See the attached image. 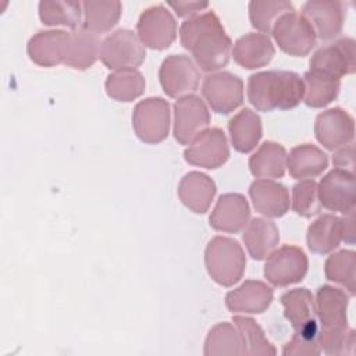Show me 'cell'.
Wrapping results in <instances>:
<instances>
[{
    "label": "cell",
    "instance_id": "obj_1",
    "mask_svg": "<svg viewBox=\"0 0 356 356\" xmlns=\"http://www.w3.org/2000/svg\"><path fill=\"white\" fill-rule=\"evenodd\" d=\"M179 39L182 47L192 53L202 71H217L229 61L232 43L213 11L184 21L179 28Z\"/></svg>",
    "mask_w": 356,
    "mask_h": 356
},
{
    "label": "cell",
    "instance_id": "obj_2",
    "mask_svg": "<svg viewBox=\"0 0 356 356\" xmlns=\"http://www.w3.org/2000/svg\"><path fill=\"white\" fill-rule=\"evenodd\" d=\"M246 93L259 111L289 110L303 100L305 82L293 71H261L249 76Z\"/></svg>",
    "mask_w": 356,
    "mask_h": 356
},
{
    "label": "cell",
    "instance_id": "obj_3",
    "mask_svg": "<svg viewBox=\"0 0 356 356\" xmlns=\"http://www.w3.org/2000/svg\"><path fill=\"white\" fill-rule=\"evenodd\" d=\"M204 264L213 281L221 286H232L245 273L246 257L238 241L214 236L206 246Z\"/></svg>",
    "mask_w": 356,
    "mask_h": 356
},
{
    "label": "cell",
    "instance_id": "obj_4",
    "mask_svg": "<svg viewBox=\"0 0 356 356\" xmlns=\"http://www.w3.org/2000/svg\"><path fill=\"white\" fill-rule=\"evenodd\" d=\"M145 57L143 43L129 29H117L102 42L100 60L108 70H136Z\"/></svg>",
    "mask_w": 356,
    "mask_h": 356
},
{
    "label": "cell",
    "instance_id": "obj_5",
    "mask_svg": "<svg viewBox=\"0 0 356 356\" xmlns=\"http://www.w3.org/2000/svg\"><path fill=\"white\" fill-rule=\"evenodd\" d=\"M271 33L278 47L295 57L307 56L316 46V32L310 22L295 10L282 14L274 24Z\"/></svg>",
    "mask_w": 356,
    "mask_h": 356
},
{
    "label": "cell",
    "instance_id": "obj_6",
    "mask_svg": "<svg viewBox=\"0 0 356 356\" xmlns=\"http://www.w3.org/2000/svg\"><path fill=\"white\" fill-rule=\"evenodd\" d=\"M132 128L136 136L149 145L160 143L170 131V104L163 97L140 100L132 113Z\"/></svg>",
    "mask_w": 356,
    "mask_h": 356
},
{
    "label": "cell",
    "instance_id": "obj_7",
    "mask_svg": "<svg viewBox=\"0 0 356 356\" xmlns=\"http://www.w3.org/2000/svg\"><path fill=\"white\" fill-rule=\"evenodd\" d=\"M159 79L167 96L179 99L199 88L200 71L188 56L171 54L161 63Z\"/></svg>",
    "mask_w": 356,
    "mask_h": 356
},
{
    "label": "cell",
    "instance_id": "obj_8",
    "mask_svg": "<svg viewBox=\"0 0 356 356\" xmlns=\"http://www.w3.org/2000/svg\"><path fill=\"white\" fill-rule=\"evenodd\" d=\"M307 257L298 246L284 245L274 250L264 264V277L274 286H288L305 278Z\"/></svg>",
    "mask_w": 356,
    "mask_h": 356
},
{
    "label": "cell",
    "instance_id": "obj_9",
    "mask_svg": "<svg viewBox=\"0 0 356 356\" xmlns=\"http://www.w3.org/2000/svg\"><path fill=\"white\" fill-rule=\"evenodd\" d=\"M202 95L213 111L229 114L243 102V82L231 72H214L204 78Z\"/></svg>",
    "mask_w": 356,
    "mask_h": 356
},
{
    "label": "cell",
    "instance_id": "obj_10",
    "mask_svg": "<svg viewBox=\"0 0 356 356\" xmlns=\"http://www.w3.org/2000/svg\"><path fill=\"white\" fill-rule=\"evenodd\" d=\"M138 38L154 50H164L172 44L177 36V22L172 14L161 4L146 8L136 24Z\"/></svg>",
    "mask_w": 356,
    "mask_h": 356
},
{
    "label": "cell",
    "instance_id": "obj_11",
    "mask_svg": "<svg viewBox=\"0 0 356 356\" xmlns=\"http://www.w3.org/2000/svg\"><path fill=\"white\" fill-rule=\"evenodd\" d=\"M210 113L196 95L179 97L174 104V138L181 145H189L200 132L207 129Z\"/></svg>",
    "mask_w": 356,
    "mask_h": 356
},
{
    "label": "cell",
    "instance_id": "obj_12",
    "mask_svg": "<svg viewBox=\"0 0 356 356\" xmlns=\"http://www.w3.org/2000/svg\"><path fill=\"white\" fill-rule=\"evenodd\" d=\"M229 157V146L227 136L220 128H207L200 132L185 149L184 159L186 163L203 167L218 168Z\"/></svg>",
    "mask_w": 356,
    "mask_h": 356
},
{
    "label": "cell",
    "instance_id": "obj_13",
    "mask_svg": "<svg viewBox=\"0 0 356 356\" xmlns=\"http://www.w3.org/2000/svg\"><path fill=\"white\" fill-rule=\"evenodd\" d=\"M318 199L323 207L330 211L349 213L355 210L356 181L355 174L334 168L324 175L317 185Z\"/></svg>",
    "mask_w": 356,
    "mask_h": 356
},
{
    "label": "cell",
    "instance_id": "obj_14",
    "mask_svg": "<svg viewBox=\"0 0 356 356\" xmlns=\"http://www.w3.org/2000/svg\"><path fill=\"white\" fill-rule=\"evenodd\" d=\"M280 300L284 306V316L295 332L310 339H317L318 327L313 293L306 288H295L282 293Z\"/></svg>",
    "mask_w": 356,
    "mask_h": 356
},
{
    "label": "cell",
    "instance_id": "obj_15",
    "mask_svg": "<svg viewBox=\"0 0 356 356\" xmlns=\"http://www.w3.org/2000/svg\"><path fill=\"white\" fill-rule=\"evenodd\" d=\"M309 65L313 71H320L338 79L353 74L356 68L355 40L352 38H341L320 47L312 56Z\"/></svg>",
    "mask_w": 356,
    "mask_h": 356
},
{
    "label": "cell",
    "instance_id": "obj_16",
    "mask_svg": "<svg viewBox=\"0 0 356 356\" xmlns=\"http://www.w3.org/2000/svg\"><path fill=\"white\" fill-rule=\"evenodd\" d=\"M317 140L328 150H338L352 143L355 136L353 117L341 107L320 113L314 122Z\"/></svg>",
    "mask_w": 356,
    "mask_h": 356
},
{
    "label": "cell",
    "instance_id": "obj_17",
    "mask_svg": "<svg viewBox=\"0 0 356 356\" xmlns=\"http://www.w3.org/2000/svg\"><path fill=\"white\" fill-rule=\"evenodd\" d=\"M302 15L321 40L337 38L343 28L346 6L341 1H307L302 7Z\"/></svg>",
    "mask_w": 356,
    "mask_h": 356
},
{
    "label": "cell",
    "instance_id": "obj_18",
    "mask_svg": "<svg viewBox=\"0 0 356 356\" xmlns=\"http://www.w3.org/2000/svg\"><path fill=\"white\" fill-rule=\"evenodd\" d=\"M71 33L61 29L39 31L26 46L29 58L40 67H56L64 63Z\"/></svg>",
    "mask_w": 356,
    "mask_h": 356
},
{
    "label": "cell",
    "instance_id": "obj_19",
    "mask_svg": "<svg viewBox=\"0 0 356 356\" xmlns=\"http://www.w3.org/2000/svg\"><path fill=\"white\" fill-rule=\"evenodd\" d=\"M316 314L323 331H346L348 327V305L349 295L342 289L330 285L318 288L316 295Z\"/></svg>",
    "mask_w": 356,
    "mask_h": 356
},
{
    "label": "cell",
    "instance_id": "obj_20",
    "mask_svg": "<svg viewBox=\"0 0 356 356\" xmlns=\"http://www.w3.org/2000/svg\"><path fill=\"white\" fill-rule=\"evenodd\" d=\"M250 218L249 203L241 193H224L218 197L211 214L210 225L216 231L227 234H238Z\"/></svg>",
    "mask_w": 356,
    "mask_h": 356
},
{
    "label": "cell",
    "instance_id": "obj_21",
    "mask_svg": "<svg viewBox=\"0 0 356 356\" xmlns=\"http://www.w3.org/2000/svg\"><path fill=\"white\" fill-rule=\"evenodd\" d=\"M273 296V289L267 284L263 281L248 280L241 286L227 293L225 305L234 313L259 314L268 309Z\"/></svg>",
    "mask_w": 356,
    "mask_h": 356
},
{
    "label": "cell",
    "instance_id": "obj_22",
    "mask_svg": "<svg viewBox=\"0 0 356 356\" xmlns=\"http://www.w3.org/2000/svg\"><path fill=\"white\" fill-rule=\"evenodd\" d=\"M249 195L256 211L266 217H282L289 210V192L280 182L257 179L252 182Z\"/></svg>",
    "mask_w": 356,
    "mask_h": 356
},
{
    "label": "cell",
    "instance_id": "obj_23",
    "mask_svg": "<svg viewBox=\"0 0 356 356\" xmlns=\"http://www.w3.org/2000/svg\"><path fill=\"white\" fill-rule=\"evenodd\" d=\"M214 181L199 171H191L184 175L178 185L181 202L193 213L203 214L209 210L216 195Z\"/></svg>",
    "mask_w": 356,
    "mask_h": 356
},
{
    "label": "cell",
    "instance_id": "obj_24",
    "mask_svg": "<svg viewBox=\"0 0 356 356\" xmlns=\"http://www.w3.org/2000/svg\"><path fill=\"white\" fill-rule=\"evenodd\" d=\"M274 44L266 33H248L241 36L232 49L235 63L248 70L267 65L274 57Z\"/></svg>",
    "mask_w": 356,
    "mask_h": 356
},
{
    "label": "cell",
    "instance_id": "obj_25",
    "mask_svg": "<svg viewBox=\"0 0 356 356\" xmlns=\"http://www.w3.org/2000/svg\"><path fill=\"white\" fill-rule=\"evenodd\" d=\"M248 253L254 260L267 259L280 242L277 225L267 218H253L245 227L242 235Z\"/></svg>",
    "mask_w": 356,
    "mask_h": 356
},
{
    "label": "cell",
    "instance_id": "obj_26",
    "mask_svg": "<svg viewBox=\"0 0 356 356\" xmlns=\"http://www.w3.org/2000/svg\"><path fill=\"white\" fill-rule=\"evenodd\" d=\"M70 33L71 38L64 64L81 71L90 68L100 57L102 42L99 35L83 26L76 28Z\"/></svg>",
    "mask_w": 356,
    "mask_h": 356
},
{
    "label": "cell",
    "instance_id": "obj_27",
    "mask_svg": "<svg viewBox=\"0 0 356 356\" xmlns=\"http://www.w3.org/2000/svg\"><path fill=\"white\" fill-rule=\"evenodd\" d=\"M289 175L295 179H313L328 167L327 154L314 145L295 146L286 157Z\"/></svg>",
    "mask_w": 356,
    "mask_h": 356
},
{
    "label": "cell",
    "instance_id": "obj_28",
    "mask_svg": "<svg viewBox=\"0 0 356 356\" xmlns=\"http://www.w3.org/2000/svg\"><path fill=\"white\" fill-rule=\"evenodd\" d=\"M342 241V218L323 214L307 228V246L316 254H327Z\"/></svg>",
    "mask_w": 356,
    "mask_h": 356
},
{
    "label": "cell",
    "instance_id": "obj_29",
    "mask_svg": "<svg viewBox=\"0 0 356 356\" xmlns=\"http://www.w3.org/2000/svg\"><path fill=\"white\" fill-rule=\"evenodd\" d=\"M228 131L234 149L241 153H249L263 135L261 120L253 110L242 108L229 120Z\"/></svg>",
    "mask_w": 356,
    "mask_h": 356
},
{
    "label": "cell",
    "instance_id": "obj_30",
    "mask_svg": "<svg viewBox=\"0 0 356 356\" xmlns=\"http://www.w3.org/2000/svg\"><path fill=\"white\" fill-rule=\"evenodd\" d=\"M286 150L280 143L267 140L249 159V170L256 178H281L286 168Z\"/></svg>",
    "mask_w": 356,
    "mask_h": 356
},
{
    "label": "cell",
    "instance_id": "obj_31",
    "mask_svg": "<svg viewBox=\"0 0 356 356\" xmlns=\"http://www.w3.org/2000/svg\"><path fill=\"white\" fill-rule=\"evenodd\" d=\"M305 103L313 108H321L337 99L341 89V79L320 71L309 70L303 75Z\"/></svg>",
    "mask_w": 356,
    "mask_h": 356
},
{
    "label": "cell",
    "instance_id": "obj_32",
    "mask_svg": "<svg viewBox=\"0 0 356 356\" xmlns=\"http://www.w3.org/2000/svg\"><path fill=\"white\" fill-rule=\"evenodd\" d=\"M206 356L214 355H245V345L242 337L231 323H218L207 334L204 341Z\"/></svg>",
    "mask_w": 356,
    "mask_h": 356
},
{
    "label": "cell",
    "instance_id": "obj_33",
    "mask_svg": "<svg viewBox=\"0 0 356 356\" xmlns=\"http://www.w3.org/2000/svg\"><path fill=\"white\" fill-rule=\"evenodd\" d=\"M83 28L95 33L108 32L118 22L122 11L120 1H83Z\"/></svg>",
    "mask_w": 356,
    "mask_h": 356
},
{
    "label": "cell",
    "instance_id": "obj_34",
    "mask_svg": "<svg viewBox=\"0 0 356 356\" xmlns=\"http://www.w3.org/2000/svg\"><path fill=\"white\" fill-rule=\"evenodd\" d=\"M145 78L138 70H121L106 79L107 95L117 102H132L145 90Z\"/></svg>",
    "mask_w": 356,
    "mask_h": 356
},
{
    "label": "cell",
    "instance_id": "obj_35",
    "mask_svg": "<svg viewBox=\"0 0 356 356\" xmlns=\"http://www.w3.org/2000/svg\"><path fill=\"white\" fill-rule=\"evenodd\" d=\"M39 18L49 26H68L76 29L82 18V3L79 1H40Z\"/></svg>",
    "mask_w": 356,
    "mask_h": 356
},
{
    "label": "cell",
    "instance_id": "obj_36",
    "mask_svg": "<svg viewBox=\"0 0 356 356\" xmlns=\"http://www.w3.org/2000/svg\"><path fill=\"white\" fill-rule=\"evenodd\" d=\"M356 254L353 250H339L331 254L324 264L325 277L330 281L341 284L353 296L356 292Z\"/></svg>",
    "mask_w": 356,
    "mask_h": 356
},
{
    "label": "cell",
    "instance_id": "obj_37",
    "mask_svg": "<svg viewBox=\"0 0 356 356\" xmlns=\"http://www.w3.org/2000/svg\"><path fill=\"white\" fill-rule=\"evenodd\" d=\"M249 19L253 28L263 33H270L277 19L289 11H293V6L286 0L277 1H259L253 0L249 3Z\"/></svg>",
    "mask_w": 356,
    "mask_h": 356
},
{
    "label": "cell",
    "instance_id": "obj_38",
    "mask_svg": "<svg viewBox=\"0 0 356 356\" xmlns=\"http://www.w3.org/2000/svg\"><path fill=\"white\" fill-rule=\"evenodd\" d=\"M232 323L238 328L243 345L245 355H275L277 350L266 338L261 327L250 317L234 316Z\"/></svg>",
    "mask_w": 356,
    "mask_h": 356
},
{
    "label": "cell",
    "instance_id": "obj_39",
    "mask_svg": "<svg viewBox=\"0 0 356 356\" xmlns=\"http://www.w3.org/2000/svg\"><path fill=\"white\" fill-rule=\"evenodd\" d=\"M292 209L298 216L306 218L320 213L321 203L316 181L302 179L292 188Z\"/></svg>",
    "mask_w": 356,
    "mask_h": 356
},
{
    "label": "cell",
    "instance_id": "obj_40",
    "mask_svg": "<svg viewBox=\"0 0 356 356\" xmlns=\"http://www.w3.org/2000/svg\"><path fill=\"white\" fill-rule=\"evenodd\" d=\"M317 343L327 355H352L355 348V331H323L317 332Z\"/></svg>",
    "mask_w": 356,
    "mask_h": 356
},
{
    "label": "cell",
    "instance_id": "obj_41",
    "mask_svg": "<svg viewBox=\"0 0 356 356\" xmlns=\"http://www.w3.org/2000/svg\"><path fill=\"white\" fill-rule=\"evenodd\" d=\"M321 349L317 343V339H310L306 337H302L299 334H293L292 339L284 346L282 355L285 356H313V355H320Z\"/></svg>",
    "mask_w": 356,
    "mask_h": 356
},
{
    "label": "cell",
    "instance_id": "obj_42",
    "mask_svg": "<svg viewBox=\"0 0 356 356\" xmlns=\"http://www.w3.org/2000/svg\"><path fill=\"white\" fill-rule=\"evenodd\" d=\"M332 164L335 168L355 174V147L352 143L341 147L332 156Z\"/></svg>",
    "mask_w": 356,
    "mask_h": 356
},
{
    "label": "cell",
    "instance_id": "obj_43",
    "mask_svg": "<svg viewBox=\"0 0 356 356\" xmlns=\"http://www.w3.org/2000/svg\"><path fill=\"white\" fill-rule=\"evenodd\" d=\"M167 4L174 8L178 17H195L209 6L207 1H168Z\"/></svg>",
    "mask_w": 356,
    "mask_h": 356
},
{
    "label": "cell",
    "instance_id": "obj_44",
    "mask_svg": "<svg viewBox=\"0 0 356 356\" xmlns=\"http://www.w3.org/2000/svg\"><path fill=\"white\" fill-rule=\"evenodd\" d=\"M355 211V210H353ZM353 211H349L342 218V241L346 243L355 242V229H353Z\"/></svg>",
    "mask_w": 356,
    "mask_h": 356
}]
</instances>
